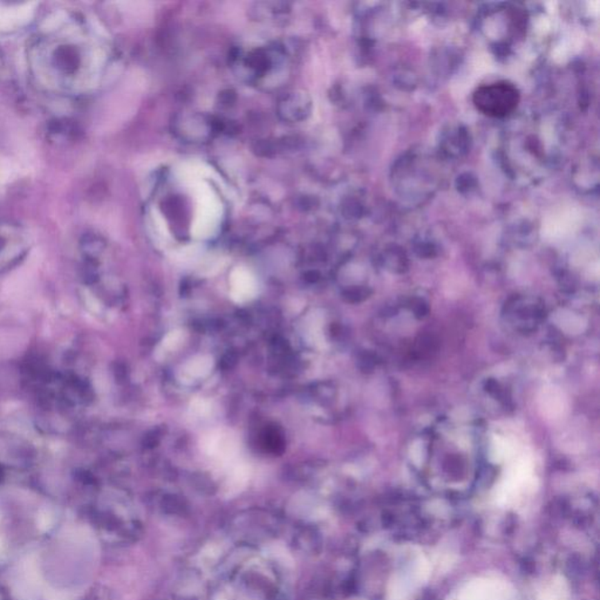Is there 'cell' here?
<instances>
[{"label":"cell","mask_w":600,"mask_h":600,"mask_svg":"<svg viewBox=\"0 0 600 600\" xmlns=\"http://www.w3.org/2000/svg\"><path fill=\"white\" fill-rule=\"evenodd\" d=\"M212 367H214V360L209 355L196 357L184 365L182 370L183 379L197 380V379L204 378L210 373Z\"/></svg>","instance_id":"obj_5"},{"label":"cell","mask_w":600,"mask_h":600,"mask_svg":"<svg viewBox=\"0 0 600 600\" xmlns=\"http://www.w3.org/2000/svg\"><path fill=\"white\" fill-rule=\"evenodd\" d=\"M40 37L33 60L40 77L63 90H80L95 74V45L78 20H63Z\"/></svg>","instance_id":"obj_1"},{"label":"cell","mask_w":600,"mask_h":600,"mask_svg":"<svg viewBox=\"0 0 600 600\" xmlns=\"http://www.w3.org/2000/svg\"><path fill=\"white\" fill-rule=\"evenodd\" d=\"M459 600H519L512 585L499 578L481 577L464 586Z\"/></svg>","instance_id":"obj_3"},{"label":"cell","mask_w":600,"mask_h":600,"mask_svg":"<svg viewBox=\"0 0 600 600\" xmlns=\"http://www.w3.org/2000/svg\"><path fill=\"white\" fill-rule=\"evenodd\" d=\"M568 594L566 581L561 578L554 579L551 584L543 590L538 600H564Z\"/></svg>","instance_id":"obj_6"},{"label":"cell","mask_w":600,"mask_h":600,"mask_svg":"<svg viewBox=\"0 0 600 600\" xmlns=\"http://www.w3.org/2000/svg\"><path fill=\"white\" fill-rule=\"evenodd\" d=\"M184 341L183 331H172L164 338L163 341L161 343V348L164 353L175 351L176 348H179V345Z\"/></svg>","instance_id":"obj_7"},{"label":"cell","mask_w":600,"mask_h":600,"mask_svg":"<svg viewBox=\"0 0 600 600\" xmlns=\"http://www.w3.org/2000/svg\"><path fill=\"white\" fill-rule=\"evenodd\" d=\"M476 108L490 117H504L519 105V93L509 82L501 81L479 87L472 97Z\"/></svg>","instance_id":"obj_2"},{"label":"cell","mask_w":600,"mask_h":600,"mask_svg":"<svg viewBox=\"0 0 600 600\" xmlns=\"http://www.w3.org/2000/svg\"><path fill=\"white\" fill-rule=\"evenodd\" d=\"M230 285L231 298L239 304L254 299L258 292L257 281L248 270H234L231 274Z\"/></svg>","instance_id":"obj_4"}]
</instances>
